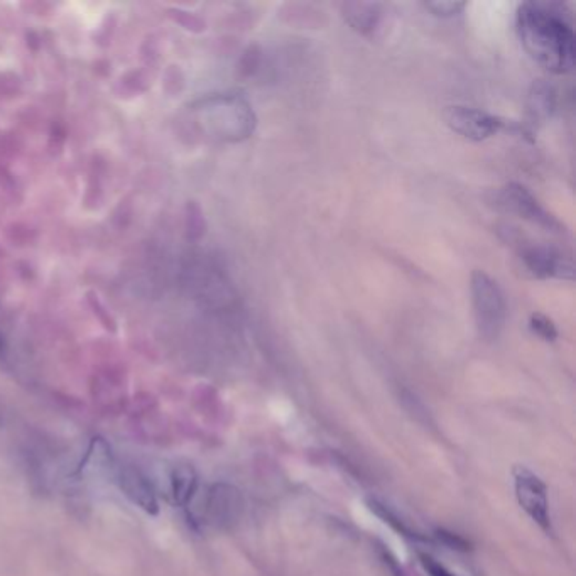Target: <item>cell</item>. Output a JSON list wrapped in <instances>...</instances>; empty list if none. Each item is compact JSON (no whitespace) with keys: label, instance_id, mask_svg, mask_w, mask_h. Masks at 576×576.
<instances>
[{"label":"cell","instance_id":"cell-7","mask_svg":"<svg viewBox=\"0 0 576 576\" xmlns=\"http://www.w3.org/2000/svg\"><path fill=\"white\" fill-rule=\"evenodd\" d=\"M520 260L529 272L538 279H573V262L560 254L558 250L546 246H528L520 250Z\"/></svg>","mask_w":576,"mask_h":576},{"label":"cell","instance_id":"cell-17","mask_svg":"<svg viewBox=\"0 0 576 576\" xmlns=\"http://www.w3.org/2000/svg\"><path fill=\"white\" fill-rule=\"evenodd\" d=\"M436 538H438L441 542H445L446 546L453 548V550H466V548H468V542L464 541V539L458 538V536H455L452 532L438 531L436 532Z\"/></svg>","mask_w":576,"mask_h":576},{"label":"cell","instance_id":"cell-16","mask_svg":"<svg viewBox=\"0 0 576 576\" xmlns=\"http://www.w3.org/2000/svg\"><path fill=\"white\" fill-rule=\"evenodd\" d=\"M421 563L424 566V570L428 571V575L430 576H456L453 575L452 571L448 570V568H445V566L438 563L436 560H433L430 556H421Z\"/></svg>","mask_w":576,"mask_h":576},{"label":"cell","instance_id":"cell-2","mask_svg":"<svg viewBox=\"0 0 576 576\" xmlns=\"http://www.w3.org/2000/svg\"><path fill=\"white\" fill-rule=\"evenodd\" d=\"M470 289L478 333L482 339L494 341L500 337L508 317L504 293L498 284L484 271H475L472 274Z\"/></svg>","mask_w":576,"mask_h":576},{"label":"cell","instance_id":"cell-12","mask_svg":"<svg viewBox=\"0 0 576 576\" xmlns=\"http://www.w3.org/2000/svg\"><path fill=\"white\" fill-rule=\"evenodd\" d=\"M554 102H556V97H554L551 85H548L544 81L534 83L531 95H529V112L532 113L534 119L542 120V119L550 117L553 112Z\"/></svg>","mask_w":576,"mask_h":576},{"label":"cell","instance_id":"cell-9","mask_svg":"<svg viewBox=\"0 0 576 576\" xmlns=\"http://www.w3.org/2000/svg\"><path fill=\"white\" fill-rule=\"evenodd\" d=\"M196 490H198L196 470L192 465H176L170 475L171 500L180 508H188Z\"/></svg>","mask_w":576,"mask_h":576},{"label":"cell","instance_id":"cell-10","mask_svg":"<svg viewBox=\"0 0 576 576\" xmlns=\"http://www.w3.org/2000/svg\"><path fill=\"white\" fill-rule=\"evenodd\" d=\"M343 17L351 24V29L359 31L361 35L371 33L381 21V5L379 4H345L343 5Z\"/></svg>","mask_w":576,"mask_h":576},{"label":"cell","instance_id":"cell-14","mask_svg":"<svg viewBox=\"0 0 576 576\" xmlns=\"http://www.w3.org/2000/svg\"><path fill=\"white\" fill-rule=\"evenodd\" d=\"M529 328H531L534 335H538L539 339L546 340V341H554L558 339V330L554 327L553 321L541 313H532L531 318H529Z\"/></svg>","mask_w":576,"mask_h":576},{"label":"cell","instance_id":"cell-4","mask_svg":"<svg viewBox=\"0 0 576 576\" xmlns=\"http://www.w3.org/2000/svg\"><path fill=\"white\" fill-rule=\"evenodd\" d=\"M514 488L516 498L520 508H524V512L541 528L542 531L551 534L553 524L550 514L548 488L541 478L532 474L531 470L518 466L514 468Z\"/></svg>","mask_w":576,"mask_h":576},{"label":"cell","instance_id":"cell-1","mask_svg":"<svg viewBox=\"0 0 576 576\" xmlns=\"http://www.w3.org/2000/svg\"><path fill=\"white\" fill-rule=\"evenodd\" d=\"M516 26L524 49L542 68L554 75L575 69V31L561 4L524 2L518 9Z\"/></svg>","mask_w":576,"mask_h":576},{"label":"cell","instance_id":"cell-15","mask_svg":"<svg viewBox=\"0 0 576 576\" xmlns=\"http://www.w3.org/2000/svg\"><path fill=\"white\" fill-rule=\"evenodd\" d=\"M465 2H450V0H446V2H428V4H424V7L428 9V11L433 12L435 16H438V17H453V16H456V14H460V12L465 9Z\"/></svg>","mask_w":576,"mask_h":576},{"label":"cell","instance_id":"cell-13","mask_svg":"<svg viewBox=\"0 0 576 576\" xmlns=\"http://www.w3.org/2000/svg\"><path fill=\"white\" fill-rule=\"evenodd\" d=\"M369 506H371L372 512H375L381 519H384L387 524H391V526H393L397 532H401L403 536H407V538H411V539H421V536H419L418 532L413 531V529L407 526L406 522H403V520L399 519L396 514L391 512L384 504H381V502H377V500H371Z\"/></svg>","mask_w":576,"mask_h":576},{"label":"cell","instance_id":"cell-5","mask_svg":"<svg viewBox=\"0 0 576 576\" xmlns=\"http://www.w3.org/2000/svg\"><path fill=\"white\" fill-rule=\"evenodd\" d=\"M498 206L508 214L520 216L534 225L542 226L551 232H561V224L550 212L542 208L526 186L519 183H508L497 194Z\"/></svg>","mask_w":576,"mask_h":576},{"label":"cell","instance_id":"cell-11","mask_svg":"<svg viewBox=\"0 0 576 576\" xmlns=\"http://www.w3.org/2000/svg\"><path fill=\"white\" fill-rule=\"evenodd\" d=\"M113 468L112 450L103 438H93L87 456L81 464V472H109Z\"/></svg>","mask_w":576,"mask_h":576},{"label":"cell","instance_id":"cell-6","mask_svg":"<svg viewBox=\"0 0 576 576\" xmlns=\"http://www.w3.org/2000/svg\"><path fill=\"white\" fill-rule=\"evenodd\" d=\"M443 119L453 132L477 142L496 136L504 127L502 119H498L496 115L472 109V107H464V105L448 107L443 112Z\"/></svg>","mask_w":576,"mask_h":576},{"label":"cell","instance_id":"cell-3","mask_svg":"<svg viewBox=\"0 0 576 576\" xmlns=\"http://www.w3.org/2000/svg\"><path fill=\"white\" fill-rule=\"evenodd\" d=\"M244 512V497L237 487L216 482L206 488L202 506V522L226 531L237 524Z\"/></svg>","mask_w":576,"mask_h":576},{"label":"cell","instance_id":"cell-8","mask_svg":"<svg viewBox=\"0 0 576 576\" xmlns=\"http://www.w3.org/2000/svg\"><path fill=\"white\" fill-rule=\"evenodd\" d=\"M117 484L134 506L149 516H158L159 502L156 490L146 475L136 466H120L117 470Z\"/></svg>","mask_w":576,"mask_h":576}]
</instances>
